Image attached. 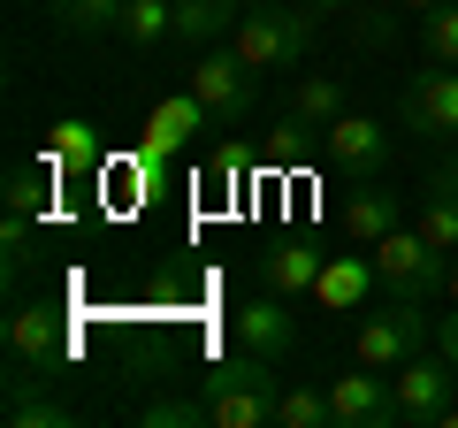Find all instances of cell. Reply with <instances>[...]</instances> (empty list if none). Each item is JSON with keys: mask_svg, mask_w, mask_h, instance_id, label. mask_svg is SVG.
<instances>
[{"mask_svg": "<svg viewBox=\"0 0 458 428\" xmlns=\"http://www.w3.org/2000/svg\"><path fill=\"white\" fill-rule=\"evenodd\" d=\"M62 352H69V337H62V313L38 298V306H16L8 313V367H62Z\"/></svg>", "mask_w": 458, "mask_h": 428, "instance_id": "obj_13", "label": "cell"}, {"mask_svg": "<svg viewBox=\"0 0 458 428\" xmlns=\"http://www.w3.org/2000/svg\"><path fill=\"white\" fill-rule=\"evenodd\" d=\"M245 8H276V0H245Z\"/></svg>", "mask_w": 458, "mask_h": 428, "instance_id": "obj_33", "label": "cell"}, {"mask_svg": "<svg viewBox=\"0 0 458 428\" xmlns=\"http://www.w3.org/2000/svg\"><path fill=\"white\" fill-rule=\"evenodd\" d=\"M412 222H420V237H428L436 253H451V261H458V199L420 192V214H412Z\"/></svg>", "mask_w": 458, "mask_h": 428, "instance_id": "obj_25", "label": "cell"}, {"mask_svg": "<svg viewBox=\"0 0 458 428\" xmlns=\"http://www.w3.org/2000/svg\"><path fill=\"white\" fill-rule=\"evenodd\" d=\"M420 54L443 62V69H458V0H443V8L420 16Z\"/></svg>", "mask_w": 458, "mask_h": 428, "instance_id": "obj_24", "label": "cell"}, {"mask_svg": "<svg viewBox=\"0 0 458 428\" xmlns=\"http://www.w3.org/2000/svg\"><path fill=\"white\" fill-rule=\"evenodd\" d=\"M276 367L283 360H260V352H229V360H214L207 375H199V398H207L214 428H267L276 421Z\"/></svg>", "mask_w": 458, "mask_h": 428, "instance_id": "obj_1", "label": "cell"}, {"mask_svg": "<svg viewBox=\"0 0 458 428\" xmlns=\"http://www.w3.org/2000/svg\"><path fill=\"white\" fill-rule=\"evenodd\" d=\"M375 253V276H382V298H436L443 283H451V253H436L420 237V222H397L390 237H382V245H367Z\"/></svg>", "mask_w": 458, "mask_h": 428, "instance_id": "obj_4", "label": "cell"}, {"mask_svg": "<svg viewBox=\"0 0 458 428\" xmlns=\"http://www.w3.org/2000/svg\"><path fill=\"white\" fill-rule=\"evenodd\" d=\"M397 8H420V16H428V8H443V0H397Z\"/></svg>", "mask_w": 458, "mask_h": 428, "instance_id": "obj_31", "label": "cell"}, {"mask_svg": "<svg viewBox=\"0 0 458 428\" xmlns=\"http://www.w3.org/2000/svg\"><path fill=\"white\" fill-rule=\"evenodd\" d=\"M69 421H77V406L38 390V367H16L8 375V428H69Z\"/></svg>", "mask_w": 458, "mask_h": 428, "instance_id": "obj_17", "label": "cell"}, {"mask_svg": "<svg viewBox=\"0 0 458 428\" xmlns=\"http://www.w3.org/2000/svg\"><path fill=\"white\" fill-rule=\"evenodd\" d=\"M276 428H336V406H328V390L291 382V390L276 398Z\"/></svg>", "mask_w": 458, "mask_h": 428, "instance_id": "obj_23", "label": "cell"}, {"mask_svg": "<svg viewBox=\"0 0 458 428\" xmlns=\"http://www.w3.org/2000/svg\"><path fill=\"white\" fill-rule=\"evenodd\" d=\"M207 123H214V116H207V99H199L191 84H183V92H168V99H153L146 123H138V168H146V176H153V168H168L199 131H207Z\"/></svg>", "mask_w": 458, "mask_h": 428, "instance_id": "obj_6", "label": "cell"}, {"mask_svg": "<svg viewBox=\"0 0 458 428\" xmlns=\"http://www.w3.org/2000/svg\"><path fill=\"white\" fill-rule=\"evenodd\" d=\"M38 161H47L54 176H69V168H92V161H99V123L62 116V123L47 131V146H38Z\"/></svg>", "mask_w": 458, "mask_h": 428, "instance_id": "obj_19", "label": "cell"}, {"mask_svg": "<svg viewBox=\"0 0 458 428\" xmlns=\"http://www.w3.org/2000/svg\"><path fill=\"white\" fill-rule=\"evenodd\" d=\"M382 291V276H375V253H328V268H321V283H313V298H321L328 313H360L367 298Z\"/></svg>", "mask_w": 458, "mask_h": 428, "instance_id": "obj_15", "label": "cell"}, {"mask_svg": "<svg viewBox=\"0 0 458 428\" xmlns=\"http://www.w3.org/2000/svg\"><path fill=\"white\" fill-rule=\"evenodd\" d=\"M397 222H405V199H397L382 176H375V184H360V192L344 199V237H352V245H382Z\"/></svg>", "mask_w": 458, "mask_h": 428, "instance_id": "obj_16", "label": "cell"}, {"mask_svg": "<svg viewBox=\"0 0 458 428\" xmlns=\"http://www.w3.org/2000/svg\"><path fill=\"white\" fill-rule=\"evenodd\" d=\"M436 352L458 367V313H443V321H436Z\"/></svg>", "mask_w": 458, "mask_h": 428, "instance_id": "obj_29", "label": "cell"}, {"mask_svg": "<svg viewBox=\"0 0 458 428\" xmlns=\"http://www.w3.org/2000/svg\"><path fill=\"white\" fill-rule=\"evenodd\" d=\"M245 16V0H176V39L183 47H222Z\"/></svg>", "mask_w": 458, "mask_h": 428, "instance_id": "obj_18", "label": "cell"}, {"mask_svg": "<svg viewBox=\"0 0 458 428\" xmlns=\"http://www.w3.org/2000/svg\"><path fill=\"white\" fill-rule=\"evenodd\" d=\"M428 337H436L428 298H382L375 313H360V321H352V360L390 375V367H405L412 352H428Z\"/></svg>", "mask_w": 458, "mask_h": 428, "instance_id": "obj_3", "label": "cell"}, {"mask_svg": "<svg viewBox=\"0 0 458 428\" xmlns=\"http://www.w3.org/2000/svg\"><path fill=\"white\" fill-rule=\"evenodd\" d=\"M428 192H436V199H458V153H443V161L428 168Z\"/></svg>", "mask_w": 458, "mask_h": 428, "instance_id": "obj_28", "label": "cell"}, {"mask_svg": "<svg viewBox=\"0 0 458 428\" xmlns=\"http://www.w3.org/2000/svg\"><path fill=\"white\" fill-rule=\"evenodd\" d=\"M321 161L336 168V176H352V184H375V176H390V161H397V131L382 116L344 107V116L321 131Z\"/></svg>", "mask_w": 458, "mask_h": 428, "instance_id": "obj_5", "label": "cell"}, {"mask_svg": "<svg viewBox=\"0 0 458 428\" xmlns=\"http://www.w3.org/2000/svg\"><path fill=\"white\" fill-rule=\"evenodd\" d=\"M321 268H328V253L313 245V237H276V245L260 253V283L283 291V298H306L313 283H321Z\"/></svg>", "mask_w": 458, "mask_h": 428, "instance_id": "obj_14", "label": "cell"}, {"mask_svg": "<svg viewBox=\"0 0 458 428\" xmlns=\"http://www.w3.org/2000/svg\"><path fill=\"white\" fill-rule=\"evenodd\" d=\"M443 291H451V298H458V261H451V283H443Z\"/></svg>", "mask_w": 458, "mask_h": 428, "instance_id": "obj_32", "label": "cell"}, {"mask_svg": "<svg viewBox=\"0 0 458 428\" xmlns=\"http://www.w3.org/2000/svg\"><path fill=\"white\" fill-rule=\"evenodd\" d=\"M336 116H344V77H298L291 99H283V116H276V138L283 146H306V138H321Z\"/></svg>", "mask_w": 458, "mask_h": 428, "instance_id": "obj_12", "label": "cell"}, {"mask_svg": "<svg viewBox=\"0 0 458 428\" xmlns=\"http://www.w3.org/2000/svg\"><path fill=\"white\" fill-rule=\"evenodd\" d=\"M229 337H237L245 352H260V360H291V352H298V313H291V298H283V291L245 298V306L229 313Z\"/></svg>", "mask_w": 458, "mask_h": 428, "instance_id": "obj_11", "label": "cell"}, {"mask_svg": "<svg viewBox=\"0 0 458 428\" xmlns=\"http://www.w3.org/2000/svg\"><path fill=\"white\" fill-rule=\"evenodd\" d=\"M123 47L131 54H153V47H168V39H176V0H131V8H123Z\"/></svg>", "mask_w": 458, "mask_h": 428, "instance_id": "obj_21", "label": "cell"}, {"mask_svg": "<svg viewBox=\"0 0 458 428\" xmlns=\"http://www.w3.org/2000/svg\"><path fill=\"white\" fill-rule=\"evenodd\" d=\"M146 421H153V428H214V413H207V398H191V406L161 398V406H146Z\"/></svg>", "mask_w": 458, "mask_h": 428, "instance_id": "obj_26", "label": "cell"}, {"mask_svg": "<svg viewBox=\"0 0 458 428\" xmlns=\"http://www.w3.org/2000/svg\"><path fill=\"white\" fill-rule=\"evenodd\" d=\"M328 406H336V428H397V390L382 367H344L328 375Z\"/></svg>", "mask_w": 458, "mask_h": 428, "instance_id": "obj_10", "label": "cell"}, {"mask_svg": "<svg viewBox=\"0 0 458 428\" xmlns=\"http://www.w3.org/2000/svg\"><path fill=\"white\" fill-rule=\"evenodd\" d=\"M397 123H405L412 138H428V146H451L458 138V69L428 62L420 77L405 84V99H397Z\"/></svg>", "mask_w": 458, "mask_h": 428, "instance_id": "obj_8", "label": "cell"}, {"mask_svg": "<svg viewBox=\"0 0 458 428\" xmlns=\"http://www.w3.org/2000/svg\"><path fill=\"white\" fill-rule=\"evenodd\" d=\"M123 8H131V0H47L54 31H69V39H107V31H123Z\"/></svg>", "mask_w": 458, "mask_h": 428, "instance_id": "obj_20", "label": "cell"}, {"mask_svg": "<svg viewBox=\"0 0 458 428\" xmlns=\"http://www.w3.org/2000/svg\"><path fill=\"white\" fill-rule=\"evenodd\" d=\"M47 184H54V168L47 161H31V168H8V184H0V207L8 214H31V222H47Z\"/></svg>", "mask_w": 458, "mask_h": 428, "instance_id": "obj_22", "label": "cell"}, {"mask_svg": "<svg viewBox=\"0 0 458 428\" xmlns=\"http://www.w3.org/2000/svg\"><path fill=\"white\" fill-rule=\"evenodd\" d=\"M229 47L245 54L252 77H276V69H298L313 47V16L298 8V0H276V8H245L237 16V31H229Z\"/></svg>", "mask_w": 458, "mask_h": 428, "instance_id": "obj_2", "label": "cell"}, {"mask_svg": "<svg viewBox=\"0 0 458 428\" xmlns=\"http://www.w3.org/2000/svg\"><path fill=\"white\" fill-rule=\"evenodd\" d=\"M252 69H245V54L237 47H199V62H191V92L207 99V116L214 123H245L252 116Z\"/></svg>", "mask_w": 458, "mask_h": 428, "instance_id": "obj_9", "label": "cell"}, {"mask_svg": "<svg viewBox=\"0 0 458 428\" xmlns=\"http://www.w3.org/2000/svg\"><path fill=\"white\" fill-rule=\"evenodd\" d=\"M390 390H397V428H436V413L451 406V390H458V367L428 345V352H412L405 367H390Z\"/></svg>", "mask_w": 458, "mask_h": 428, "instance_id": "obj_7", "label": "cell"}, {"mask_svg": "<svg viewBox=\"0 0 458 428\" xmlns=\"http://www.w3.org/2000/svg\"><path fill=\"white\" fill-rule=\"evenodd\" d=\"M0 245H8V276H23V261H31V214H8L0 222Z\"/></svg>", "mask_w": 458, "mask_h": 428, "instance_id": "obj_27", "label": "cell"}, {"mask_svg": "<svg viewBox=\"0 0 458 428\" xmlns=\"http://www.w3.org/2000/svg\"><path fill=\"white\" fill-rule=\"evenodd\" d=\"M436 428H458V398H451V406H443V413H436Z\"/></svg>", "mask_w": 458, "mask_h": 428, "instance_id": "obj_30", "label": "cell"}]
</instances>
